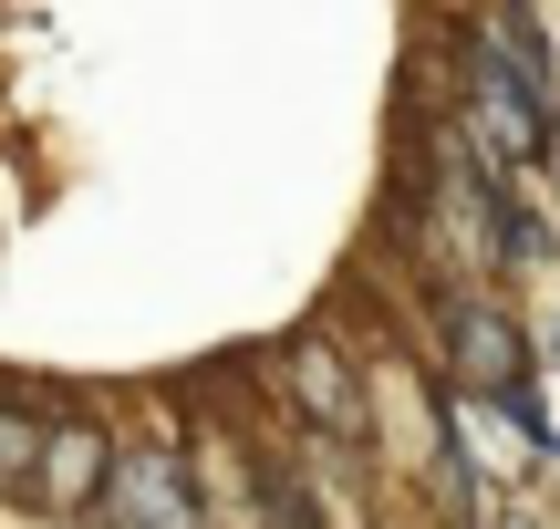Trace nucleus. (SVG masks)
<instances>
[{
  "label": "nucleus",
  "instance_id": "nucleus-3",
  "mask_svg": "<svg viewBox=\"0 0 560 529\" xmlns=\"http://www.w3.org/2000/svg\"><path fill=\"white\" fill-rule=\"evenodd\" d=\"M446 374L467 395H499V405L529 415V364H520V332L499 322L488 302H446Z\"/></svg>",
  "mask_w": 560,
  "mask_h": 529
},
{
  "label": "nucleus",
  "instance_id": "nucleus-6",
  "mask_svg": "<svg viewBox=\"0 0 560 529\" xmlns=\"http://www.w3.org/2000/svg\"><path fill=\"white\" fill-rule=\"evenodd\" d=\"M42 447H52V405L32 385H0V498H32Z\"/></svg>",
  "mask_w": 560,
  "mask_h": 529
},
{
  "label": "nucleus",
  "instance_id": "nucleus-5",
  "mask_svg": "<svg viewBox=\"0 0 560 529\" xmlns=\"http://www.w3.org/2000/svg\"><path fill=\"white\" fill-rule=\"evenodd\" d=\"M291 395H301V415L312 426H332V436H363V385H353V364H342L332 343H291Z\"/></svg>",
  "mask_w": 560,
  "mask_h": 529
},
{
  "label": "nucleus",
  "instance_id": "nucleus-2",
  "mask_svg": "<svg viewBox=\"0 0 560 529\" xmlns=\"http://www.w3.org/2000/svg\"><path fill=\"white\" fill-rule=\"evenodd\" d=\"M104 509L115 529H198V468H187V447H125L115 478H104Z\"/></svg>",
  "mask_w": 560,
  "mask_h": 529
},
{
  "label": "nucleus",
  "instance_id": "nucleus-4",
  "mask_svg": "<svg viewBox=\"0 0 560 529\" xmlns=\"http://www.w3.org/2000/svg\"><path fill=\"white\" fill-rule=\"evenodd\" d=\"M104 478H115V436L83 426V415H52V447H42L32 498L42 509H104Z\"/></svg>",
  "mask_w": 560,
  "mask_h": 529
},
{
  "label": "nucleus",
  "instance_id": "nucleus-1",
  "mask_svg": "<svg viewBox=\"0 0 560 529\" xmlns=\"http://www.w3.org/2000/svg\"><path fill=\"white\" fill-rule=\"evenodd\" d=\"M550 125H560L550 73H529L509 42H478V62H467V136L488 145V166H540Z\"/></svg>",
  "mask_w": 560,
  "mask_h": 529
}]
</instances>
